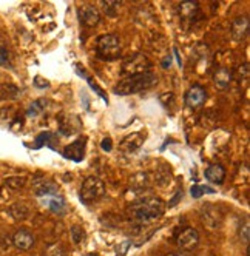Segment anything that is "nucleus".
<instances>
[{
  "instance_id": "15",
  "label": "nucleus",
  "mask_w": 250,
  "mask_h": 256,
  "mask_svg": "<svg viewBox=\"0 0 250 256\" xmlns=\"http://www.w3.org/2000/svg\"><path fill=\"white\" fill-rule=\"evenodd\" d=\"M144 134L142 133H133V134H128L127 138H125L122 142H120V148L124 152H136L142 142H144Z\"/></svg>"
},
{
  "instance_id": "27",
  "label": "nucleus",
  "mask_w": 250,
  "mask_h": 256,
  "mask_svg": "<svg viewBox=\"0 0 250 256\" xmlns=\"http://www.w3.org/2000/svg\"><path fill=\"white\" fill-rule=\"evenodd\" d=\"M10 60V52L4 46H0V65H6Z\"/></svg>"
},
{
  "instance_id": "21",
  "label": "nucleus",
  "mask_w": 250,
  "mask_h": 256,
  "mask_svg": "<svg viewBox=\"0 0 250 256\" xmlns=\"http://www.w3.org/2000/svg\"><path fill=\"white\" fill-rule=\"evenodd\" d=\"M71 236H73V241L76 244H80L85 240V230L82 228V226L74 224L73 227H71Z\"/></svg>"
},
{
  "instance_id": "30",
  "label": "nucleus",
  "mask_w": 250,
  "mask_h": 256,
  "mask_svg": "<svg viewBox=\"0 0 250 256\" xmlns=\"http://www.w3.org/2000/svg\"><path fill=\"white\" fill-rule=\"evenodd\" d=\"M34 85L38 86V88H48V86H50V82H48L46 79H44L42 76H36Z\"/></svg>"
},
{
  "instance_id": "23",
  "label": "nucleus",
  "mask_w": 250,
  "mask_h": 256,
  "mask_svg": "<svg viewBox=\"0 0 250 256\" xmlns=\"http://www.w3.org/2000/svg\"><path fill=\"white\" fill-rule=\"evenodd\" d=\"M45 256H65V252L60 246L52 244L45 250Z\"/></svg>"
},
{
  "instance_id": "31",
  "label": "nucleus",
  "mask_w": 250,
  "mask_h": 256,
  "mask_svg": "<svg viewBox=\"0 0 250 256\" xmlns=\"http://www.w3.org/2000/svg\"><path fill=\"white\" fill-rule=\"evenodd\" d=\"M128 246H130V242H124L120 247H118V248H122V250H120V254H125V253H127V247H128Z\"/></svg>"
},
{
  "instance_id": "10",
  "label": "nucleus",
  "mask_w": 250,
  "mask_h": 256,
  "mask_svg": "<svg viewBox=\"0 0 250 256\" xmlns=\"http://www.w3.org/2000/svg\"><path fill=\"white\" fill-rule=\"evenodd\" d=\"M79 16H80V22L85 26H96L100 22V14L98 11V8H94L93 5H84L79 10Z\"/></svg>"
},
{
  "instance_id": "20",
  "label": "nucleus",
  "mask_w": 250,
  "mask_h": 256,
  "mask_svg": "<svg viewBox=\"0 0 250 256\" xmlns=\"http://www.w3.org/2000/svg\"><path fill=\"white\" fill-rule=\"evenodd\" d=\"M100 5H102L104 11H105L106 14L112 16V17H114V16L118 14V10H119V6H120V2H118V0H102Z\"/></svg>"
},
{
  "instance_id": "1",
  "label": "nucleus",
  "mask_w": 250,
  "mask_h": 256,
  "mask_svg": "<svg viewBox=\"0 0 250 256\" xmlns=\"http://www.w3.org/2000/svg\"><path fill=\"white\" fill-rule=\"evenodd\" d=\"M164 202L159 198H140L130 207V214L134 221L148 224L164 214Z\"/></svg>"
},
{
  "instance_id": "28",
  "label": "nucleus",
  "mask_w": 250,
  "mask_h": 256,
  "mask_svg": "<svg viewBox=\"0 0 250 256\" xmlns=\"http://www.w3.org/2000/svg\"><path fill=\"white\" fill-rule=\"evenodd\" d=\"M84 78H86L88 84H90V85L93 86V90L96 91V93H98V94H99V96H100V98H102V99L105 100V102H106V100H108V99H106V96L104 94V91H102V90H100V88H99V86H98V85H96V84H94V82H93L92 79H90V78H88V76H84Z\"/></svg>"
},
{
  "instance_id": "9",
  "label": "nucleus",
  "mask_w": 250,
  "mask_h": 256,
  "mask_svg": "<svg viewBox=\"0 0 250 256\" xmlns=\"http://www.w3.org/2000/svg\"><path fill=\"white\" fill-rule=\"evenodd\" d=\"M206 98H207L206 90L201 85H193L186 93V104L190 108H198L206 102Z\"/></svg>"
},
{
  "instance_id": "5",
  "label": "nucleus",
  "mask_w": 250,
  "mask_h": 256,
  "mask_svg": "<svg viewBox=\"0 0 250 256\" xmlns=\"http://www.w3.org/2000/svg\"><path fill=\"white\" fill-rule=\"evenodd\" d=\"M152 62L150 59L142 52H136L128 59H125L122 64V72L125 76H134V74H144V72H150Z\"/></svg>"
},
{
  "instance_id": "2",
  "label": "nucleus",
  "mask_w": 250,
  "mask_h": 256,
  "mask_svg": "<svg viewBox=\"0 0 250 256\" xmlns=\"http://www.w3.org/2000/svg\"><path fill=\"white\" fill-rule=\"evenodd\" d=\"M158 84V78L152 72H144V74H134V76H127L124 78L118 85L114 93L119 96H128V94H136L142 90H148L153 85Z\"/></svg>"
},
{
  "instance_id": "6",
  "label": "nucleus",
  "mask_w": 250,
  "mask_h": 256,
  "mask_svg": "<svg viewBox=\"0 0 250 256\" xmlns=\"http://www.w3.org/2000/svg\"><path fill=\"white\" fill-rule=\"evenodd\" d=\"M176 244L186 252H192L200 244V233L193 227H186L176 238Z\"/></svg>"
},
{
  "instance_id": "29",
  "label": "nucleus",
  "mask_w": 250,
  "mask_h": 256,
  "mask_svg": "<svg viewBox=\"0 0 250 256\" xmlns=\"http://www.w3.org/2000/svg\"><path fill=\"white\" fill-rule=\"evenodd\" d=\"M242 78H244V79L248 78V65H247V64H244V65H241V66L238 68V79L242 80Z\"/></svg>"
},
{
  "instance_id": "32",
  "label": "nucleus",
  "mask_w": 250,
  "mask_h": 256,
  "mask_svg": "<svg viewBox=\"0 0 250 256\" xmlns=\"http://www.w3.org/2000/svg\"><path fill=\"white\" fill-rule=\"evenodd\" d=\"M167 256H186L184 253H168Z\"/></svg>"
},
{
  "instance_id": "17",
  "label": "nucleus",
  "mask_w": 250,
  "mask_h": 256,
  "mask_svg": "<svg viewBox=\"0 0 250 256\" xmlns=\"http://www.w3.org/2000/svg\"><path fill=\"white\" fill-rule=\"evenodd\" d=\"M232 78H234V72H232L228 68H220L215 72V84H216L218 88L224 90V88H227L230 85Z\"/></svg>"
},
{
  "instance_id": "8",
  "label": "nucleus",
  "mask_w": 250,
  "mask_h": 256,
  "mask_svg": "<svg viewBox=\"0 0 250 256\" xmlns=\"http://www.w3.org/2000/svg\"><path fill=\"white\" fill-rule=\"evenodd\" d=\"M36 242V238L34 234L26 230V228H20L17 230L14 234H12V246L17 248V250H22V252H26L30 248H32Z\"/></svg>"
},
{
  "instance_id": "16",
  "label": "nucleus",
  "mask_w": 250,
  "mask_h": 256,
  "mask_svg": "<svg viewBox=\"0 0 250 256\" xmlns=\"http://www.w3.org/2000/svg\"><path fill=\"white\" fill-rule=\"evenodd\" d=\"M198 12H200V5L196 2H190V0H187V2H182L180 5V14L186 20H193Z\"/></svg>"
},
{
  "instance_id": "3",
  "label": "nucleus",
  "mask_w": 250,
  "mask_h": 256,
  "mask_svg": "<svg viewBox=\"0 0 250 256\" xmlns=\"http://www.w3.org/2000/svg\"><path fill=\"white\" fill-rule=\"evenodd\" d=\"M96 54L102 60H114L120 56V42L114 34H102L96 42Z\"/></svg>"
},
{
  "instance_id": "12",
  "label": "nucleus",
  "mask_w": 250,
  "mask_h": 256,
  "mask_svg": "<svg viewBox=\"0 0 250 256\" xmlns=\"http://www.w3.org/2000/svg\"><path fill=\"white\" fill-rule=\"evenodd\" d=\"M85 144H86V139L82 138V139H78L76 142H73L71 145L64 150V156L66 159H71L74 162H79L84 159V154H85Z\"/></svg>"
},
{
  "instance_id": "4",
  "label": "nucleus",
  "mask_w": 250,
  "mask_h": 256,
  "mask_svg": "<svg viewBox=\"0 0 250 256\" xmlns=\"http://www.w3.org/2000/svg\"><path fill=\"white\" fill-rule=\"evenodd\" d=\"M105 194V184L96 176H90L84 180L80 187V200L85 204H92Z\"/></svg>"
},
{
  "instance_id": "7",
  "label": "nucleus",
  "mask_w": 250,
  "mask_h": 256,
  "mask_svg": "<svg viewBox=\"0 0 250 256\" xmlns=\"http://www.w3.org/2000/svg\"><path fill=\"white\" fill-rule=\"evenodd\" d=\"M201 219L204 226L210 228H218L222 224V212L213 204H207L201 210Z\"/></svg>"
},
{
  "instance_id": "11",
  "label": "nucleus",
  "mask_w": 250,
  "mask_h": 256,
  "mask_svg": "<svg viewBox=\"0 0 250 256\" xmlns=\"http://www.w3.org/2000/svg\"><path fill=\"white\" fill-rule=\"evenodd\" d=\"M40 202L48 207L54 214H64L65 212V200L62 196H59L58 193L56 194H46V196H40Z\"/></svg>"
},
{
  "instance_id": "18",
  "label": "nucleus",
  "mask_w": 250,
  "mask_h": 256,
  "mask_svg": "<svg viewBox=\"0 0 250 256\" xmlns=\"http://www.w3.org/2000/svg\"><path fill=\"white\" fill-rule=\"evenodd\" d=\"M10 214L16 219V221H24L30 216V207L24 202H17L10 207Z\"/></svg>"
},
{
  "instance_id": "26",
  "label": "nucleus",
  "mask_w": 250,
  "mask_h": 256,
  "mask_svg": "<svg viewBox=\"0 0 250 256\" xmlns=\"http://www.w3.org/2000/svg\"><path fill=\"white\" fill-rule=\"evenodd\" d=\"M100 147H102V150L104 152H112V148H113V140H112V138H104L102 139V142H100Z\"/></svg>"
},
{
  "instance_id": "19",
  "label": "nucleus",
  "mask_w": 250,
  "mask_h": 256,
  "mask_svg": "<svg viewBox=\"0 0 250 256\" xmlns=\"http://www.w3.org/2000/svg\"><path fill=\"white\" fill-rule=\"evenodd\" d=\"M46 106V99H39V100H36L30 108H28V112H26V116L30 118H36V116H39L40 113H44V110Z\"/></svg>"
},
{
  "instance_id": "33",
  "label": "nucleus",
  "mask_w": 250,
  "mask_h": 256,
  "mask_svg": "<svg viewBox=\"0 0 250 256\" xmlns=\"http://www.w3.org/2000/svg\"><path fill=\"white\" fill-rule=\"evenodd\" d=\"M88 256H99L98 253H90V254H88Z\"/></svg>"
},
{
  "instance_id": "13",
  "label": "nucleus",
  "mask_w": 250,
  "mask_h": 256,
  "mask_svg": "<svg viewBox=\"0 0 250 256\" xmlns=\"http://www.w3.org/2000/svg\"><path fill=\"white\" fill-rule=\"evenodd\" d=\"M248 25V16H240L238 19L234 20V24H232V36H234L235 40H242L247 38Z\"/></svg>"
},
{
  "instance_id": "24",
  "label": "nucleus",
  "mask_w": 250,
  "mask_h": 256,
  "mask_svg": "<svg viewBox=\"0 0 250 256\" xmlns=\"http://www.w3.org/2000/svg\"><path fill=\"white\" fill-rule=\"evenodd\" d=\"M5 184L11 188H22L25 186V179L24 178H10L5 180Z\"/></svg>"
},
{
  "instance_id": "22",
  "label": "nucleus",
  "mask_w": 250,
  "mask_h": 256,
  "mask_svg": "<svg viewBox=\"0 0 250 256\" xmlns=\"http://www.w3.org/2000/svg\"><path fill=\"white\" fill-rule=\"evenodd\" d=\"M206 193L213 194V193H215V190L210 188V187H207V186H193V187H192V196H193L194 199H200V198H201L202 194H206Z\"/></svg>"
},
{
  "instance_id": "25",
  "label": "nucleus",
  "mask_w": 250,
  "mask_h": 256,
  "mask_svg": "<svg viewBox=\"0 0 250 256\" xmlns=\"http://www.w3.org/2000/svg\"><path fill=\"white\" fill-rule=\"evenodd\" d=\"M240 236H241V241H244L246 244H248V236H250V232H248V224L244 222L240 228Z\"/></svg>"
},
{
  "instance_id": "14",
  "label": "nucleus",
  "mask_w": 250,
  "mask_h": 256,
  "mask_svg": "<svg viewBox=\"0 0 250 256\" xmlns=\"http://www.w3.org/2000/svg\"><path fill=\"white\" fill-rule=\"evenodd\" d=\"M226 168L221 166V164H213L206 170V178L213 182V184H222L226 180Z\"/></svg>"
}]
</instances>
